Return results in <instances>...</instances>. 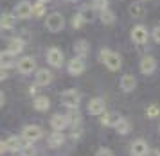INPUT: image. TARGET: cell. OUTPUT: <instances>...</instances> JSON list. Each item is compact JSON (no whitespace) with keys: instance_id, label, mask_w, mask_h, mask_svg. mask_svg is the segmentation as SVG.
Wrapping results in <instances>:
<instances>
[{"instance_id":"cell-1","label":"cell","mask_w":160,"mask_h":156,"mask_svg":"<svg viewBox=\"0 0 160 156\" xmlns=\"http://www.w3.org/2000/svg\"><path fill=\"white\" fill-rule=\"evenodd\" d=\"M99 57H101V61L106 65V68L112 72H117L121 68V65H122V59L121 56L117 54V52H112L110 49H102L99 52Z\"/></svg>"},{"instance_id":"cell-2","label":"cell","mask_w":160,"mask_h":156,"mask_svg":"<svg viewBox=\"0 0 160 156\" xmlns=\"http://www.w3.org/2000/svg\"><path fill=\"white\" fill-rule=\"evenodd\" d=\"M45 27L49 29L51 32H59L61 29L65 27V18H63V14L51 13L47 16V20H45Z\"/></svg>"},{"instance_id":"cell-3","label":"cell","mask_w":160,"mask_h":156,"mask_svg":"<svg viewBox=\"0 0 160 156\" xmlns=\"http://www.w3.org/2000/svg\"><path fill=\"white\" fill-rule=\"evenodd\" d=\"M79 100H81V95H79V92H76V90H65V92L61 93V102H63L68 110H78Z\"/></svg>"},{"instance_id":"cell-4","label":"cell","mask_w":160,"mask_h":156,"mask_svg":"<svg viewBox=\"0 0 160 156\" xmlns=\"http://www.w3.org/2000/svg\"><path fill=\"white\" fill-rule=\"evenodd\" d=\"M22 136L25 138V142H36V140H40L42 136H43V129L40 128V126H25L22 131Z\"/></svg>"},{"instance_id":"cell-5","label":"cell","mask_w":160,"mask_h":156,"mask_svg":"<svg viewBox=\"0 0 160 156\" xmlns=\"http://www.w3.org/2000/svg\"><path fill=\"white\" fill-rule=\"evenodd\" d=\"M18 72L23 74V76H27V74H32V72L36 70V59L32 56H23L20 61H18Z\"/></svg>"},{"instance_id":"cell-6","label":"cell","mask_w":160,"mask_h":156,"mask_svg":"<svg viewBox=\"0 0 160 156\" xmlns=\"http://www.w3.org/2000/svg\"><path fill=\"white\" fill-rule=\"evenodd\" d=\"M65 61V57H63V52L58 49V47H52V49L47 50V63L54 66V68H59L61 65Z\"/></svg>"},{"instance_id":"cell-7","label":"cell","mask_w":160,"mask_h":156,"mask_svg":"<svg viewBox=\"0 0 160 156\" xmlns=\"http://www.w3.org/2000/svg\"><path fill=\"white\" fill-rule=\"evenodd\" d=\"M130 153H131V156H146L148 153H149V145H148L146 140L137 138V140H133V142H131Z\"/></svg>"},{"instance_id":"cell-8","label":"cell","mask_w":160,"mask_h":156,"mask_svg":"<svg viewBox=\"0 0 160 156\" xmlns=\"http://www.w3.org/2000/svg\"><path fill=\"white\" fill-rule=\"evenodd\" d=\"M15 14H16V18H20V20H25V18L32 16V6H31V2H27V0L18 2L15 6Z\"/></svg>"},{"instance_id":"cell-9","label":"cell","mask_w":160,"mask_h":156,"mask_svg":"<svg viewBox=\"0 0 160 156\" xmlns=\"http://www.w3.org/2000/svg\"><path fill=\"white\" fill-rule=\"evenodd\" d=\"M67 68H68V74H70V76H81V74L85 72V68H87V65L83 61V57L78 56V57H72V59L68 61Z\"/></svg>"},{"instance_id":"cell-10","label":"cell","mask_w":160,"mask_h":156,"mask_svg":"<svg viewBox=\"0 0 160 156\" xmlns=\"http://www.w3.org/2000/svg\"><path fill=\"white\" fill-rule=\"evenodd\" d=\"M104 108H106V104H104V100H102L101 97H94V99L88 100V113L90 115L101 117V115L104 113Z\"/></svg>"},{"instance_id":"cell-11","label":"cell","mask_w":160,"mask_h":156,"mask_svg":"<svg viewBox=\"0 0 160 156\" xmlns=\"http://www.w3.org/2000/svg\"><path fill=\"white\" fill-rule=\"evenodd\" d=\"M148 29L144 25H135V27L131 29V40L137 43V45H144L148 41Z\"/></svg>"},{"instance_id":"cell-12","label":"cell","mask_w":160,"mask_h":156,"mask_svg":"<svg viewBox=\"0 0 160 156\" xmlns=\"http://www.w3.org/2000/svg\"><path fill=\"white\" fill-rule=\"evenodd\" d=\"M138 68H140L142 74L149 76V74H153V72L157 70V59L153 56H144L140 59V63H138Z\"/></svg>"},{"instance_id":"cell-13","label":"cell","mask_w":160,"mask_h":156,"mask_svg":"<svg viewBox=\"0 0 160 156\" xmlns=\"http://www.w3.org/2000/svg\"><path fill=\"white\" fill-rule=\"evenodd\" d=\"M68 124H70V120H68V117H67V115H61V113L52 115V119H51V128L54 129V131H63V129H65Z\"/></svg>"},{"instance_id":"cell-14","label":"cell","mask_w":160,"mask_h":156,"mask_svg":"<svg viewBox=\"0 0 160 156\" xmlns=\"http://www.w3.org/2000/svg\"><path fill=\"white\" fill-rule=\"evenodd\" d=\"M34 83L38 86H47L52 83V72L47 70V68H42V70L36 72V76H34Z\"/></svg>"},{"instance_id":"cell-15","label":"cell","mask_w":160,"mask_h":156,"mask_svg":"<svg viewBox=\"0 0 160 156\" xmlns=\"http://www.w3.org/2000/svg\"><path fill=\"white\" fill-rule=\"evenodd\" d=\"M135 86H137V79L133 74H124L122 77H121V88H122V92H133L135 90Z\"/></svg>"},{"instance_id":"cell-16","label":"cell","mask_w":160,"mask_h":156,"mask_svg":"<svg viewBox=\"0 0 160 156\" xmlns=\"http://www.w3.org/2000/svg\"><path fill=\"white\" fill-rule=\"evenodd\" d=\"M25 138H18V136H9L8 140H6V149L8 151H13V153H16V151H22L23 145H25Z\"/></svg>"},{"instance_id":"cell-17","label":"cell","mask_w":160,"mask_h":156,"mask_svg":"<svg viewBox=\"0 0 160 156\" xmlns=\"http://www.w3.org/2000/svg\"><path fill=\"white\" fill-rule=\"evenodd\" d=\"M32 106H34L36 111H47V110L51 108V99L45 97V95H36V97L32 99Z\"/></svg>"},{"instance_id":"cell-18","label":"cell","mask_w":160,"mask_h":156,"mask_svg":"<svg viewBox=\"0 0 160 156\" xmlns=\"http://www.w3.org/2000/svg\"><path fill=\"white\" fill-rule=\"evenodd\" d=\"M15 23H16V14L13 13H6L2 14V18H0V27L4 29V31H11V29H15Z\"/></svg>"},{"instance_id":"cell-19","label":"cell","mask_w":160,"mask_h":156,"mask_svg":"<svg viewBox=\"0 0 160 156\" xmlns=\"http://www.w3.org/2000/svg\"><path fill=\"white\" fill-rule=\"evenodd\" d=\"M9 54H13V56H18L20 52L23 50V41L20 38H13V40H9L8 43V49H6Z\"/></svg>"},{"instance_id":"cell-20","label":"cell","mask_w":160,"mask_h":156,"mask_svg":"<svg viewBox=\"0 0 160 156\" xmlns=\"http://www.w3.org/2000/svg\"><path fill=\"white\" fill-rule=\"evenodd\" d=\"M74 52H76V56H79V57H87L88 52H90V43L85 41V40L76 41V45H74Z\"/></svg>"},{"instance_id":"cell-21","label":"cell","mask_w":160,"mask_h":156,"mask_svg":"<svg viewBox=\"0 0 160 156\" xmlns=\"http://www.w3.org/2000/svg\"><path fill=\"white\" fill-rule=\"evenodd\" d=\"M63 142H65V136H63L61 131H52L49 135V145L51 147H59Z\"/></svg>"},{"instance_id":"cell-22","label":"cell","mask_w":160,"mask_h":156,"mask_svg":"<svg viewBox=\"0 0 160 156\" xmlns=\"http://www.w3.org/2000/svg\"><path fill=\"white\" fill-rule=\"evenodd\" d=\"M121 120V117L117 113H104V115H101V124L102 126H113L115 128V124Z\"/></svg>"},{"instance_id":"cell-23","label":"cell","mask_w":160,"mask_h":156,"mask_svg":"<svg viewBox=\"0 0 160 156\" xmlns=\"http://www.w3.org/2000/svg\"><path fill=\"white\" fill-rule=\"evenodd\" d=\"M130 129H131L130 122L126 120V119H122V117H121V120L115 124V131L119 133V135H128V133H130Z\"/></svg>"},{"instance_id":"cell-24","label":"cell","mask_w":160,"mask_h":156,"mask_svg":"<svg viewBox=\"0 0 160 156\" xmlns=\"http://www.w3.org/2000/svg\"><path fill=\"white\" fill-rule=\"evenodd\" d=\"M101 22L104 23V25H112V23L115 22V14H113V11H110V9L101 11Z\"/></svg>"},{"instance_id":"cell-25","label":"cell","mask_w":160,"mask_h":156,"mask_svg":"<svg viewBox=\"0 0 160 156\" xmlns=\"http://www.w3.org/2000/svg\"><path fill=\"white\" fill-rule=\"evenodd\" d=\"M130 13H131V16H142V14H144V6H142V2H133L130 6Z\"/></svg>"},{"instance_id":"cell-26","label":"cell","mask_w":160,"mask_h":156,"mask_svg":"<svg viewBox=\"0 0 160 156\" xmlns=\"http://www.w3.org/2000/svg\"><path fill=\"white\" fill-rule=\"evenodd\" d=\"M43 14H45V2H36V4L32 6V16L42 18Z\"/></svg>"},{"instance_id":"cell-27","label":"cell","mask_w":160,"mask_h":156,"mask_svg":"<svg viewBox=\"0 0 160 156\" xmlns=\"http://www.w3.org/2000/svg\"><path fill=\"white\" fill-rule=\"evenodd\" d=\"M0 57H2V68H9V66L13 65V54H9L8 50H6V52H2Z\"/></svg>"},{"instance_id":"cell-28","label":"cell","mask_w":160,"mask_h":156,"mask_svg":"<svg viewBox=\"0 0 160 156\" xmlns=\"http://www.w3.org/2000/svg\"><path fill=\"white\" fill-rule=\"evenodd\" d=\"M160 115V108L157 104H149V106L146 108V117H149V119H155V117H158Z\"/></svg>"},{"instance_id":"cell-29","label":"cell","mask_w":160,"mask_h":156,"mask_svg":"<svg viewBox=\"0 0 160 156\" xmlns=\"http://www.w3.org/2000/svg\"><path fill=\"white\" fill-rule=\"evenodd\" d=\"M92 7L101 13L104 9H108V0H92Z\"/></svg>"},{"instance_id":"cell-30","label":"cell","mask_w":160,"mask_h":156,"mask_svg":"<svg viewBox=\"0 0 160 156\" xmlns=\"http://www.w3.org/2000/svg\"><path fill=\"white\" fill-rule=\"evenodd\" d=\"M83 23H87V22H85V18H83L79 13L74 14V18H72V27H74V29H81V27H83Z\"/></svg>"},{"instance_id":"cell-31","label":"cell","mask_w":160,"mask_h":156,"mask_svg":"<svg viewBox=\"0 0 160 156\" xmlns=\"http://www.w3.org/2000/svg\"><path fill=\"white\" fill-rule=\"evenodd\" d=\"M22 154H23V156H34V154H36V149L32 147V144H29V142H27L25 145H23Z\"/></svg>"},{"instance_id":"cell-32","label":"cell","mask_w":160,"mask_h":156,"mask_svg":"<svg viewBox=\"0 0 160 156\" xmlns=\"http://www.w3.org/2000/svg\"><path fill=\"white\" fill-rule=\"evenodd\" d=\"M92 13H94V7H92V9H90V7H85L79 14L85 18V22H92V18H94V14H92Z\"/></svg>"},{"instance_id":"cell-33","label":"cell","mask_w":160,"mask_h":156,"mask_svg":"<svg viewBox=\"0 0 160 156\" xmlns=\"http://www.w3.org/2000/svg\"><path fill=\"white\" fill-rule=\"evenodd\" d=\"M95 156H115V154H113V151L108 149V147H101V149H97Z\"/></svg>"},{"instance_id":"cell-34","label":"cell","mask_w":160,"mask_h":156,"mask_svg":"<svg viewBox=\"0 0 160 156\" xmlns=\"http://www.w3.org/2000/svg\"><path fill=\"white\" fill-rule=\"evenodd\" d=\"M151 36H153V40H155L157 43H160V25L153 29V34H151Z\"/></svg>"},{"instance_id":"cell-35","label":"cell","mask_w":160,"mask_h":156,"mask_svg":"<svg viewBox=\"0 0 160 156\" xmlns=\"http://www.w3.org/2000/svg\"><path fill=\"white\" fill-rule=\"evenodd\" d=\"M149 156H160V151H149Z\"/></svg>"},{"instance_id":"cell-36","label":"cell","mask_w":160,"mask_h":156,"mask_svg":"<svg viewBox=\"0 0 160 156\" xmlns=\"http://www.w3.org/2000/svg\"><path fill=\"white\" fill-rule=\"evenodd\" d=\"M38 2H49V0H38Z\"/></svg>"},{"instance_id":"cell-37","label":"cell","mask_w":160,"mask_h":156,"mask_svg":"<svg viewBox=\"0 0 160 156\" xmlns=\"http://www.w3.org/2000/svg\"><path fill=\"white\" fill-rule=\"evenodd\" d=\"M140 2H149V0H140Z\"/></svg>"},{"instance_id":"cell-38","label":"cell","mask_w":160,"mask_h":156,"mask_svg":"<svg viewBox=\"0 0 160 156\" xmlns=\"http://www.w3.org/2000/svg\"><path fill=\"white\" fill-rule=\"evenodd\" d=\"M67 2H74V0H67Z\"/></svg>"}]
</instances>
